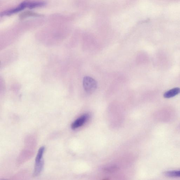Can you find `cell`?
Returning <instances> with one entry per match:
<instances>
[{
	"mask_svg": "<svg viewBox=\"0 0 180 180\" xmlns=\"http://www.w3.org/2000/svg\"><path fill=\"white\" fill-rule=\"evenodd\" d=\"M88 118L87 115H84L75 120L71 124V128L73 129H75L82 126L86 122Z\"/></svg>",
	"mask_w": 180,
	"mask_h": 180,
	"instance_id": "cell-4",
	"label": "cell"
},
{
	"mask_svg": "<svg viewBox=\"0 0 180 180\" xmlns=\"http://www.w3.org/2000/svg\"><path fill=\"white\" fill-rule=\"evenodd\" d=\"M28 2L27 1H24L17 7L2 12L1 14V16H10L21 11L27 8Z\"/></svg>",
	"mask_w": 180,
	"mask_h": 180,
	"instance_id": "cell-2",
	"label": "cell"
},
{
	"mask_svg": "<svg viewBox=\"0 0 180 180\" xmlns=\"http://www.w3.org/2000/svg\"><path fill=\"white\" fill-rule=\"evenodd\" d=\"M83 85L87 93H92L97 89V84L96 80L92 77L86 76L83 78Z\"/></svg>",
	"mask_w": 180,
	"mask_h": 180,
	"instance_id": "cell-1",
	"label": "cell"
},
{
	"mask_svg": "<svg viewBox=\"0 0 180 180\" xmlns=\"http://www.w3.org/2000/svg\"><path fill=\"white\" fill-rule=\"evenodd\" d=\"M180 93V88L172 89L164 93V97L165 98H170L174 97Z\"/></svg>",
	"mask_w": 180,
	"mask_h": 180,
	"instance_id": "cell-5",
	"label": "cell"
},
{
	"mask_svg": "<svg viewBox=\"0 0 180 180\" xmlns=\"http://www.w3.org/2000/svg\"><path fill=\"white\" fill-rule=\"evenodd\" d=\"M44 160L42 159H36L35 167L34 173V177L38 176L41 174L44 167Z\"/></svg>",
	"mask_w": 180,
	"mask_h": 180,
	"instance_id": "cell-3",
	"label": "cell"
},
{
	"mask_svg": "<svg viewBox=\"0 0 180 180\" xmlns=\"http://www.w3.org/2000/svg\"><path fill=\"white\" fill-rule=\"evenodd\" d=\"M46 3L42 1H28L27 8L30 9H33L36 8L42 7L46 5Z\"/></svg>",
	"mask_w": 180,
	"mask_h": 180,
	"instance_id": "cell-6",
	"label": "cell"
},
{
	"mask_svg": "<svg viewBox=\"0 0 180 180\" xmlns=\"http://www.w3.org/2000/svg\"><path fill=\"white\" fill-rule=\"evenodd\" d=\"M117 168L116 167H111L110 168H106L105 169V171H107V172H111V171H115L116 170Z\"/></svg>",
	"mask_w": 180,
	"mask_h": 180,
	"instance_id": "cell-9",
	"label": "cell"
},
{
	"mask_svg": "<svg viewBox=\"0 0 180 180\" xmlns=\"http://www.w3.org/2000/svg\"><path fill=\"white\" fill-rule=\"evenodd\" d=\"M164 174L165 176L168 177H180V170L166 171Z\"/></svg>",
	"mask_w": 180,
	"mask_h": 180,
	"instance_id": "cell-8",
	"label": "cell"
},
{
	"mask_svg": "<svg viewBox=\"0 0 180 180\" xmlns=\"http://www.w3.org/2000/svg\"><path fill=\"white\" fill-rule=\"evenodd\" d=\"M43 15L39 14L30 11H26L23 12L19 15V18L21 19H24L29 17H42Z\"/></svg>",
	"mask_w": 180,
	"mask_h": 180,
	"instance_id": "cell-7",
	"label": "cell"
}]
</instances>
